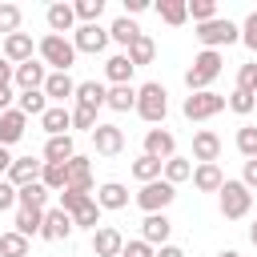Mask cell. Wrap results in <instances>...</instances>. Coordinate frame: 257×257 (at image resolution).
<instances>
[{"mask_svg":"<svg viewBox=\"0 0 257 257\" xmlns=\"http://www.w3.org/2000/svg\"><path fill=\"white\" fill-rule=\"evenodd\" d=\"M72 213H64L60 205H52V209H44V225H40V237L44 241H68L72 237Z\"/></svg>","mask_w":257,"mask_h":257,"instance_id":"ba28073f","label":"cell"},{"mask_svg":"<svg viewBox=\"0 0 257 257\" xmlns=\"http://www.w3.org/2000/svg\"><path fill=\"white\" fill-rule=\"evenodd\" d=\"M4 60H8V64H24V60H32V36H28V32H12V36H4Z\"/></svg>","mask_w":257,"mask_h":257,"instance_id":"44dd1931","label":"cell"},{"mask_svg":"<svg viewBox=\"0 0 257 257\" xmlns=\"http://www.w3.org/2000/svg\"><path fill=\"white\" fill-rule=\"evenodd\" d=\"M229 108H233L237 116H249V112L257 108V96H253V92H241V88H233V96H229Z\"/></svg>","mask_w":257,"mask_h":257,"instance_id":"ee69618b","label":"cell"},{"mask_svg":"<svg viewBox=\"0 0 257 257\" xmlns=\"http://www.w3.org/2000/svg\"><path fill=\"white\" fill-rule=\"evenodd\" d=\"M68 189L92 193V165H88V157H80V153L68 161Z\"/></svg>","mask_w":257,"mask_h":257,"instance_id":"603a6c76","label":"cell"},{"mask_svg":"<svg viewBox=\"0 0 257 257\" xmlns=\"http://www.w3.org/2000/svg\"><path fill=\"white\" fill-rule=\"evenodd\" d=\"M16 108H20L24 116H44V112H48V96H44V88H36V92H20Z\"/></svg>","mask_w":257,"mask_h":257,"instance_id":"d590c367","label":"cell"},{"mask_svg":"<svg viewBox=\"0 0 257 257\" xmlns=\"http://www.w3.org/2000/svg\"><path fill=\"white\" fill-rule=\"evenodd\" d=\"M193 185L201 193H221V185H225L221 165H193Z\"/></svg>","mask_w":257,"mask_h":257,"instance_id":"cb8c5ba5","label":"cell"},{"mask_svg":"<svg viewBox=\"0 0 257 257\" xmlns=\"http://www.w3.org/2000/svg\"><path fill=\"white\" fill-rule=\"evenodd\" d=\"M189 16L197 24H209V20H217V4L213 0H189Z\"/></svg>","mask_w":257,"mask_h":257,"instance_id":"7bdbcfd3","label":"cell"},{"mask_svg":"<svg viewBox=\"0 0 257 257\" xmlns=\"http://www.w3.org/2000/svg\"><path fill=\"white\" fill-rule=\"evenodd\" d=\"M40 128H44L48 137H64V133L72 128V108H68V104H48V112L40 116Z\"/></svg>","mask_w":257,"mask_h":257,"instance_id":"e0dca14e","label":"cell"},{"mask_svg":"<svg viewBox=\"0 0 257 257\" xmlns=\"http://www.w3.org/2000/svg\"><path fill=\"white\" fill-rule=\"evenodd\" d=\"M12 161H16V157H12V153H8L4 145H0V181L8 177V169H12Z\"/></svg>","mask_w":257,"mask_h":257,"instance_id":"11a10c76","label":"cell"},{"mask_svg":"<svg viewBox=\"0 0 257 257\" xmlns=\"http://www.w3.org/2000/svg\"><path fill=\"white\" fill-rule=\"evenodd\" d=\"M16 88L20 92H36V88H44V80H48V64L44 60H24V64H16Z\"/></svg>","mask_w":257,"mask_h":257,"instance_id":"30bf717a","label":"cell"},{"mask_svg":"<svg viewBox=\"0 0 257 257\" xmlns=\"http://www.w3.org/2000/svg\"><path fill=\"white\" fill-rule=\"evenodd\" d=\"M20 201H16V185H8V181H0V213L4 209H16Z\"/></svg>","mask_w":257,"mask_h":257,"instance_id":"f907efd6","label":"cell"},{"mask_svg":"<svg viewBox=\"0 0 257 257\" xmlns=\"http://www.w3.org/2000/svg\"><path fill=\"white\" fill-rule=\"evenodd\" d=\"M225 104H229V100H225L221 92H213V88H209V92H189V96H185V104H181V112H185L189 120H209V116H217Z\"/></svg>","mask_w":257,"mask_h":257,"instance_id":"52a82bcc","label":"cell"},{"mask_svg":"<svg viewBox=\"0 0 257 257\" xmlns=\"http://www.w3.org/2000/svg\"><path fill=\"white\" fill-rule=\"evenodd\" d=\"M108 108H112V112L137 108V88H133V84H112V88H108Z\"/></svg>","mask_w":257,"mask_h":257,"instance_id":"1f68e13d","label":"cell"},{"mask_svg":"<svg viewBox=\"0 0 257 257\" xmlns=\"http://www.w3.org/2000/svg\"><path fill=\"white\" fill-rule=\"evenodd\" d=\"M237 88L257 96V64H241V68H237Z\"/></svg>","mask_w":257,"mask_h":257,"instance_id":"7dc6e473","label":"cell"},{"mask_svg":"<svg viewBox=\"0 0 257 257\" xmlns=\"http://www.w3.org/2000/svg\"><path fill=\"white\" fill-rule=\"evenodd\" d=\"M120 257H157V249L149 245V241H124V249H120Z\"/></svg>","mask_w":257,"mask_h":257,"instance_id":"c3c4849f","label":"cell"},{"mask_svg":"<svg viewBox=\"0 0 257 257\" xmlns=\"http://www.w3.org/2000/svg\"><path fill=\"white\" fill-rule=\"evenodd\" d=\"M44 96L64 104L68 96H76V80H72L68 72H48V80H44Z\"/></svg>","mask_w":257,"mask_h":257,"instance_id":"7402d4cb","label":"cell"},{"mask_svg":"<svg viewBox=\"0 0 257 257\" xmlns=\"http://www.w3.org/2000/svg\"><path fill=\"white\" fill-rule=\"evenodd\" d=\"M100 213H104V209H100V205H96V197H92V201H84V205L72 213V225H76V229H92V233H96V229H100Z\"/></svg>","mask_w":257,"mask_h":257,"instance_id":"d6a6232c","label":"cell"},{"mask_svg":"<svg viewBox=\"0 0 257 257\" xmlns=\"http://www.w3.org/2000/svg\"><path fill=\"white\" fill-rule=\"evenodd\" d=\"M165 181H169V185L193 181V161H189V157H169V161H165Z\"/></svg>","mask_w":257,"mask_h":257,"instance_id":"8d00e7d4","label":"cell"},{"mask_svg":"<svg viewBox=\"0 0 257 257\" xmlns=\"http://www.w3.org/2000/svg\"><path fill=\"white\" fill-rule=\"evenodd\" d=\"M217 197H221V217H225V221H241V217H249V209H253V193H249L241 181H225Z\"/></svg>","mask_w":257,"mask_h":257,"instance_id":"5b68a950","label":"cell"},{"mask_svg":"<svg viewBox=\"0 0 257 257\" xmlns=\"http://www.w3.org/2000/svg\"><path fill=\"white\" fill-rule=\"evenodd\" d=\"M249 241L257 245V217H253V225H249Z\"/></svg>","mask_w":257,"mask_h":257,"instance_id":"680465c9","label":"cell"},{"mask_svg":"<svg viewBox=\"0 0 257 257\" xmlns=\"http://www.w3.org/2000/svg\"><path fill=\"white\" fill-rule=\"evenodd\" d=\"M145 153L157 157V161H169V157H177V137L169 128H149L145 133Z\"/></svg>","mask_w":257,"mask_h":257,"instance_id":"5bb4252c","label":"cell"},{"mask_svg":"<svg viewBox=\"0 0 257 257\" xmlns=\"http://www.w3.org/2000/svg\"><path fill=\"white\" fill-rule=\"evenodd\" d=\"M8 108H12V84L0 88V112H8Z\"/></svg>","mask_w":257,"mask_h":257,"instance_id":"9f6ffc18","label":"cell"},{"mask_svg":"<svg viewBox=\"0 0 257 257\" xmlns=\"http://www.w3.org/2000/svg\"><path fill=\"white\" fill-rule=\"evenodd\" d=\"M84 201H92V193H80V189H64V193H60V209H64V213H76Z\"/></svg>","mask_w":257,"mask_h":257,"instance_id":"bcb514c9","label":"cell"},{"mask_svg":"<svg viewBox=\"0 0 257 257\" xmlns=\"http://www.w3.org/2000/svg\"><path fill=\"white\" fill-rule=\"evenodd\" d=\"M237 153H241L245 161L257 157V124H241V128H237Z\"/></svg>","mask_w":257,"mask_h":257,"instance_id":"ab89813d","label":"cell"},{"mask_svg":"<svg viewBox=\"0 0 257 257\" xmlns=\"http://www.w3.org/2000/svg\"><path fill=\"white\" fill-rule=\"evenodd\" d=\"M48 197H52V193H48L40 181H32V185L16 189V201H20L16 209H40V213H44V209H48Z\"/></svg>","mask_w":257,"mask_h":257,"instance_id":"484cf974","label":"cell"},{"mask_svg":"<svg viewBox=\"0 0 257 257\" xmlns=\"http://www.w3.org/2000/svg\"><path fill=\"white\" fill-rule=\"evenodd\" d=\"M0 257H28V237L24 233H4L0 237Z\"/></svg>","mask_w":257,"mask_h":257,"instance_id":"f35d334b","label":"cell"},{"mask_svg":"<svg viewBox=\"0 0 257 257\" xmlns=\"http://www.w3.org/2000/svg\"><path fill=\"white\" fill-rule=\"evenodd\" d=\"M120 249H124V237H120V229H112V225H100V229L92 233V253H96V257H120Z\"/></svg>","mask_w":257,"mask_h":257,"instance_id":"2e32d148","label":"cell"},{"mask_svg":"<svg viewBox=\"0 0 257 257\" xmlns=\"http://www.w3.org/2000/svg\"><path fill=\"white\" fill-rule=\"evenodd\" d=\"M217 257H241V253H237V249H221Z\"/></svg>","mask_w":257,"mask_h":257,"instance_id":"91938a15","label":"cell"},{"mask_svg":"<svg viewBox=\"0 0 257 257\" xmlns=\"http://www.w3.org/2000/svg\"><path fill=\"white\" fill-rule=\"evenodd\" d=\"M217 157H221V137L213 128L193 133V161L197 165H217Z\"/></svg>","mask_w":257,"mask_h":257,"instance_id":"8fae6325","label":"cell"},{"mask_svg":"<svg viewBox=\"0 0 257 257\" xmlns=\"http://www.w3.org/2000/svg\"><path fill=\"white\" fill-rule=\"evenodd\" d=\"M241 185H245L249 193L257 189V157H253V161H245V169H241Z\"/></svg>","mask_w":257,"mask_h":257,"instance_id":"816d5d0a","label":"cell"},{"mask_svg":"<svg viewBox=\"0 0 257 257\" xmlns=\"http://www.w3.org/2000/svg\"><path fill=\"white\" fill-rule=\"evenodd\" d=\"M145 8H149V0H124V16H128V20H133L137 12H145Z\"/></svg>","mask_w":257,"mask_h":257,"instance_id":"db71d44e","label":"cell"},{"mask_svg":"<svg viewBox=\"0 0 257 257\" xmlns=\"http://www.w3.org/2000/svg\"><path fill=\"white\" fill-rule=\"evenodd\" d=\"M20 4H0V32L4 36H12V32H20Z\"/></svg>","mask_w":257,"mask_h":257,"instance_id":"60d3db41","label":"cell"},{"mask_svg":"<svg viewBox=\"0 0 257 257\" xmlns=\"http://www.w3.org/2000/svg\"><path fill=\"white\" fill-rule=\"evenodd\" d=\"M72 8H76V20L96 24V20H100V12H104V0H76Z\"/></svg>","mask_w":257,"mask_h":257,"instance_id":"b9f144b4","label":"cell"},{"mask_svg":"<svg viewBox=\"0 0 257 257\" xmlns=\"http://www.w3.org/2000/svg\"><path fill=\"white\" fill-rule=\"evenodd\" d=\"M40 185L48 193H64L68 189V165H56V161H44V173H40Z\"/></svg>","mask_w":257,"mask_h":257,"instance_id":"f546056e","label":"cell"},{"mask_svg":"<svg viewBox=\"0 0 257 257\" xmlns=\"http://www.w3.org/2000/svg\"><path fill=\"white\" fill-rule=\"evenodd\" d=\"M76 157V145H72V137L64 133V137H48V145H44V161H56V165H68Z\"/></svg>","mask_w":257,"mask_h":257,"instance_id":"83f0119b","label":"cell"},{"mask_svg":"<svg viewBox=\"0 0 257 257\" xmlns=\"http://www.w3.org/2000/svg\"><path fill=\"white\" fill-rule=\"evenodd\" d=\"M133 72H137V64L128 60V52H116V56H108V60H104V76H108L112 84H128V80H133Z\"/></svg>","mask_w":257,"mask_h":257,"instance_id":"d4e9b609","label":"cell"},{"mask_svg":"<svg viewBox=\"0 0 257 257\" xmlns=\"http://www.w3.org/2000/svg\"><path fill=\"white\" fill-rule=\"evenodd\" d=\"M40 225H44V213L40 209H16V233L40 237Z\"/></svg>","mask_w":257,"mask_h":257,"instance_id":"74e56055","label":"cell"},{"mask_svg":"<svg viewBox=\"0 0 257 257\" xmlns=\"http://www.w3.org/2000/svg\"><path fill=\"white\" fill-rule=\"evenodd\" d=\"M36 52H40L44 64H52V72H68L76 64V44L68 36H56V32H44L40 44H36Z\"/></svg>","mask_w":257,"mask_h":257,"instance_id":"7a4b0ae2","label":"cell"},{"mask_svg":"<svg viewBox=\"0 0 257 257\" xmlns=\"http://www.w3.org/2000/svg\"><path fill=\"white\" fill-rule=\"evenodd\" d=\"M72 100H76L80 108H92V112H96L100 104H108V88H104L100 80H80V84H76V96H72Z\"/></svg>","mask_w":257,"mask_h":257,"instance_id":"ffe728a7","label":"cell"},{"mask_svg":"<svg viewBox=\"0 0 257 257\" xmlns=\"http://www.w3.org/2000/svg\"><path fill=\"white\" fill-rule=\"evenodd\" d=\"M108 36H112V40H116L120 48H128V44H133V40L141 36V28H137V24L128 20V16H116V20L108 24Z\"/></svg>","mask_w":257,"mask_h":257,"instance_id":"e575fe53","label":"cell"},{"mask_svg":"<svg viewBox=\"0 0 257 257\" xmlns=\"http://www.w3.org/2000/svg\"><path fill=\"white\" fill-rule=\"evenodd\" d=\"M92 145H96L100 157H116V153L124 149V133H120V124H96V128H92Z\"/></svg>","mask_w":257,"mask_h":257,"instance_id":"4fadbf2b","label":"cell"},{"mask_svg":"<svg viewBox=\"0 0 257 257\" xmlns=\"http://www.w3.org/2000/svg\"><path fill=\"white\" fill-rule=\"evenodd\" d=\"M165 112H169V92H165V84H157V80L141 84V88H137V116L149 120V124H161Z\"/></svg>","mask_w":257,"mask_h":257,"instance_id":"3957f363","label":"cell"},{"mask_svg":"<svg viewBox=\"0 0 257 257\" xmlns=\"http://www.w3.org/2000/svg\"><path fill=\"white\" fill-rule=\"evenodd\" d=\"M133 177H137L141 185H149V181H161V177H165V161H157V157L141 153V157L133 161Z\"/></svg>","mask_w":257,"mask_h":257,"instance_id":"f1b7e54d","label":"cell"},{"mask_svg":"<svg viewBox=\"0 0 257 257\" xmlns=\"http://www.w3.org/2000/svg\"><path fill=\"white\" fill-rule=\"evenodd\" d=\"M12 76H16V64H8V60L0 56V88H4V84H12Z\"/></svg>","mask_w":257,"mask_h":257,"instance_id":"f5cc1de1","label":"cell"},{"mask_svg":"<svg viewBox=\"0 0 257 257\" xmlns=\"http://www.w3.org/2000/svg\"><path fill=\"white\" fill-rule=\"evenodd\" d=\"M157 12H161V20H165V24H173V28H177V24H185V20H189V0H161V4H157Z\"/></svg>","mask_w":257,"mask_h":257,"instance_id":"836d02e7","label":"cell"},{"mask_svg":"<svg viewBox=\"0 0 257 257\" xmlns=\"http://www.w3.org/2000/svg\"><path fill=\"white\" fill-rule=\"evenodd\" d=\"M157 257H185V249H181V245H161Z\"/></svg>","mask_w":257,"mask_h":257,"instance_id":"6f0895ef","label":"cell"},{"mask_svg":"<svg viewBox=\"0 0 257 257\" xmlns=\"http://www.w3.org/2000/svg\"><path fill=\"white\" fill-rule=\"evenodd\" d=\"M96 205H100V209H124V205H128V189H124L120 181H104V185L96 189Z\"/></svg>","mask_w":257,"mask_h":257,"instance_id":"4316f807","label":"cell"},{"mask_svg":"<svg viewBox=\"0 0 257 257\" xmlns=\"http://www.w3.org/2000/svg\"><path fill=\"white\" fill-rule=\"evenodd\" d=\"M24 128H28V116H24L20 108L0 112V145H4V149H8V145H16V141L24 137Z\"/></svg>","mask_w":257,"mask_h":257,"instance_id":"ac0fdd59","label":"cell"},{"mask_svg":"<svg viewBox=\"0 0 257 257\" xmlns=\"http://www.w3.org/2000/svg\"><path fill=\"white\" fill-rule=\"evenodd\" d=\"M169 233H173V221H169L165 213H149V217L141 221V241H149L153 249L169 245Z\"/></svg>","mask_w":257,"mask_h":257,"instance_id":"7c38bea8","label":"cell"},{"mask_svg":"<svg viewBox=\"0 0 257 257\" xmlns=\"http://www.w3.org/2000/svg\"><path fill=\"white\" fill-rule=\"evenodd\" d=\"M100 120H96V112L92 108H80V104H72V128H84V133H92Z\"/></svg>","mask_w":257,"mask_h":257,"instance_id":"f6af8a7d","label":"cell"},{"mask_svg":"<svg viewBox=\"0 0 257 257\" xmlns=\"http://www.w3.org/2000/svg\"><path fill=\"white\" fill-rule=\"evenodd\" d=\"M173 197H177V185H169L165 177L161 181H149V185H141V193H137V205L145 209V217L149 213H165L169 205H173Z\"/></svg>","mask_w":257,"mask_h":257,"instance_id":"8992f818","label":"cell"},{"mask_svg":"<svg viewBox=\"0 0 257 257\" xmlns=\"http://www.w3.org/2000/svg\"><path fill=\"white\" fill-rule=\"evenodd\" d=\"M241 40H245V48H253V52H257V12H249V16H245V24H241Z\"/></svg>","mask_w":257,"mask_h":257,"instance_id":"681fc988","label":"cell"},{"mask_svg":"<svg viewBox=\"0 0 257 257\" xmlns=\"http://www.w3.org/2000/svg\"><path fill=\"white\" fill-rule=\"evenodd\" d=\"M205 48H213V52H221V48H229V44H237L241 40V28L233 24V20H225V16H217V20H209V24H197V32H193Z\"/></svg>","mask_w":257,"mask_h":257,"instance_id":"277c9868","label":"cell"},{"mask_svg":"<svg viewBox=\"0 0 257 257\" xmlns=\"http://www.w3.org/2000/svg\"><path fill=\"white\" fill-rule=\"evenodd\" d=\"M44 20H48V28H52L56 36H64V32H76V8H72V4H48Z\"/></svg>","mask_w":257,"mask_h":257,"instance_id":"d6986e66","label":"cell"},{"mask_svg":"<svg viewBox=\"0 0 257 257\" xmlns=\"http://www.w3.org/2000/svg\"><path fill=\"white\" fill-rule=\"evenodd\" d=\"M108 28H100V24H80L76 32H72V44H76V52H88V56H96V52H104L108 48Z\"/></svg>","mask_w":257,"mask_h":257,"instance_id":"9c48e42d","label":"cell"},{"mask_svg":"<svg viewBox=\"0 0 257 257\" xmlns=\"http://www.w3.org/2000/svg\"><path fill=\"white\" fill-rule=\"evenodd\" d=\"M40 173H44V161H32V157H16L4 181H8V185H16V189H24V185L40 181Z\"/></svg>","mask_w":257,"mask_h":257,"instance_id":"9a60e30c","label":"cell"},{"mask_svg":"<svg viewBox=\"0 0 257 257\" xmlns=\"http://www.w3.org/2000/svg\"><path fill=\"white\" fill-rule=\"evenodd\" d=\"M221 64H225V56H221V52H213V48H201V52L193 56L189 72H185V84H189V92H209V84L221 76Z\"/></svg>","mask_w":257,"mask_h":257,"instance_id":"6da1fadb","label":"cell"},{"mask_svg":"<svg viewBox=\"0 0 257 257\" xmlns=\"http://www.w3.org/2000/svg\"><path fill=\"white\" fill-rule=\"evenodd\" d=\"M124 52H128V60L141 68V64H153V56H157V44H153V36H145V32H141V36H137V40L124 48Z\"/></svg>","mask_w":257,"mask_h":257,"instance_id":"4dcf8cb0","label":"cell"}]
</instances>
